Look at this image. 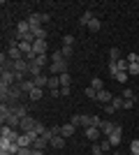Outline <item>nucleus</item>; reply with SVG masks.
<instances>
[{"mask_svg": "<svg viewBox=\"0 0 139 155\" xmlns=\"http://www.w3.org/2000/svg\"><path fill=\"white\" fill-rule=\"evenodd\" d=\"M7 58L14 60V63L23 58V51L19 49V39H12V42H9V49H7Z\"/></svg>", "mask_w": 139, "mask_h": 155, "instance_id": "obj_1", "label": "nucleus"}, {"mask_svg": "<svg viewBox=\"0 0 139 155\" xmlns=\"http://www.w3.org/2000/svg\"><path fill=\"white\" fill-rule=\"evenodd\" d=\"M107 139H109V143H111V146H118L121 141H123V127H121L118 123H116V127H114V132L109 137H107Z\"/></svg>", "mask_w": 139, "mask_h": 155, "instance_id": "obj_2", "label": "nucleus"}, {"mask_svg": "<svg viewBox=\"0 0 139 155\" xmlns=\"http://www.w3.org/2000/svg\"><path fill=\"white\" fill-rule=\"evenodd\" d=\"M33 53H35V56H44V53H49L46 39H35V42H33Z\"/></svg>", "mask_w": 139, "mask_h": 155, "instance_id": "obj_3", "label": "nucleus"}, {"mask_svg": "<svg viewBox=\"0 0 139 155\" xmlns=\"http://www.w3.org/2000/svg\"><path fill=\"white\" fill-rule=\"evenodd\" d=\"M28 67H30V63H28L26 58H21V60H16V63H14L12 72H16V74H26V77H28Z\"/></svg>", "mask_w": 139, "mask_h": 155, "instance_id": "obj_4", "label": "nucleus"}, {"mask_svg": "<svg viewBox=\"0 0 139 155\" xmlns=\"http://www.w3.org/2000/svg\"><path fill=\"white\" fill-rule=\"evenodd\" d=\"M84 132H86V139H88V141H93V143H98V141H100V137H102L100 127H86Z\"/></svg>", "mask_w": 139, "mask_h": 155, "instance_id": "obj_5", "label": "nucleus"}, {"mask_svg": "<svg viewBox=\"0 0 139 155\" xmlns=\"http://www.w3.org/2000/svg\"><path fill=\"white\" fill-rule=\"evenodd\" d=\"M0 84H7V86H16V74L12 70H5L2 77H0Z\"/></svg>", "mask_w": 139, "mask_h": 155, "instance_id": "obj_6", "label": "nucleus"}, {"mask_svg": "<svg viewBox=\"0 0 139 155\" xmlns=\"http://www.w3.org/2000/svg\"><path fill=\"white\" fill-rule=\"evenodd\" d=\"M111 100H114V95L107 91V88H104V91H100L98 97H95V102H98V104H111Z\"/></svg>", "mask_w": 139, "mask_h": 155, "instance_id": "obj_7", "label": "nucleus"}, {"mask_svg": "<svg viewBox=\"0 0 139 155\" xmlns=\"http://www.w3.org/2000/svg\"><path fill=\"white\" fill-rule=\"evenodd\" d=\"M35 125H37L35 118H30V116L21 118V132H30V130H35Z\"/></svg>", "mask_w": 139, "mask_h": 155, "instance_id": "obj_8", "label": "nucleus"}, {"mask_svg": "<svg viewBox=\"0 0 139 155\" xmlns=\"http://www.w3.org/2000/svg\"><path fill=\"white\" fill-rule=\"evenodd\" d=\"M114 127H116V123H111V120H102V125H100V132H102V137H109L114 132Z\"/></svg>", "mask_w": 139, "mask_h": 155, "instance_id": "obj_9", "label": "nucleus"}, {"mask_svg": "<svg viewBox=\"0 0 139 155\" xmlns=\"http://www.w3.org/2000/svg\"><path fill=\"white\" fill-rule=\"evenodd\" d=\"M93 19H95V14H93V9H86V12H84V14L79 16V26H86V28H88V23H91Z\"/></svg>", "mask_w": 139, "mask_h": 155, "instance_id": "obj_10", "label": "nucleus"}, {"mask_svg": "<svg viewBox=\"0 0 139 155\" xmlns=\"http://www.w3.org/2000/svg\"><path fill=\"white\" fill-rule=\"evenodd\" d=\"M49 146H51V143L46 141L44 137H37V139H35V141H33V150H46V148H49Z\"/></svg>", "mask_w": 139, "mask_h": 155, "instance_id": "obj_11", "label": "nucleus"}, {"mask_svg": "<svg viewBox=\"0 0 139 155\" xmlns=\"http://www.w3.org/2000/svg\"><path fill=\"white\" fill-rule=\"evenodd\" d=\"M74 132H77V127H74L72 123H65V125H60V137H74Z\"/></svg>", "mask_w": 139, "mask_h": 155, "instance_id": "obj_12", "label": "nucleus"}, {"mask_svg": "<svg viewBox=\"0 0 139 155\" xmlns=\"http://www.w3.org/2000/svg\"><path fill=\"white\" fill-rule=\"evenodd\" d=\"M28 23H30V28H40L42 26V14H37V12L28 14Z\"/></svg>", "mask_w": 139, "mask_h": 155, "instance_id": "obj_13", "label": "nucleus"}, {"mask_svg": "<svg viewBox=\"0 0 139 155\" xmlns=\"http://www.w3.org/2000/svg\"><path fill=\"white\" fill-rule=\"evenodd\" d=\"M19 88H21V93H23V95H30V93L35 91V84H33V79H26L23 84H19Z\"/></svg>", "mask_w": 139, "mask_h": 155, "instance_id": "obj_14", "label": "nucleus"}, {"mask_svg": "<svg viewBox=\"0 0 139 155\" xmlns=\"http://www.w3.org/2000/svg\"><path fill=\"white\" fill-rule=\"evenodd\" d=\"M35 88H49V74H40L37 79H33Z\"/></svg>", "mask_w": 139, "mask_h": 155, "instance_id": "obj_15", "label": "nucleus"}, {"mask_svg": "<svg viewBox=\"0 0 139 155\" xmlns=\"http://www.w3.org/2000/svg\"><path fill=\"white\" fill-rule=\"evenodd\" d=\"M40 74H44L42 67H40V65H35V63H30V67H28V77H30V79H37Z\"/></svg>", "mask_w": 139, "mask_h": 155, "instance_id": "obj_16", "label": "nucleus"}, {"mask_svg": "<svg viewBox=\"0 0 139 155\" xmlns=\"http://www.w3.org/2000/svg\"><path fill=\"white\" fill-rule=\"evenodd\" d=\"M51 148H56V150H60V148H65V137H60V134H56L51 139Z\"/></svg>", "mask_w": 139, "mask_h": 155, "instance_id": "obj_17", "label": "nucleus"}, {"mask_svg": "<svg viewBox=\"0 0 139 155\" xmlns=\"http://www.w3.org/2000/svg\"><path fill=\"white\" fill-rule=\"evenodd\" d=\"M12 111H14L19 118H26V116H28V107H26V104H14Z\"/></svg>", "mask_w": 139, "mask_h": 155, "instance_id": "obj_18", "label": "nucleus"}, {"mask_svg": "<svg viewBox=\"0 0 139 155\" xmlns=\"http://www.w3.org/2000/svg\"><path fill=\"white\" fill-rule=\"evenodd\" d=\"M58 79H60V88H70V84H72V77H70V72H63Z\"/></svg>", "mask_w": 139, "mask_h": 155, "instance_id": "obj_19", "label": "nucleus"}, {"mask_svg": "<svg viewBox=\"0 0 139 155\" xmlns=\"http://www.w3.org/2000/svg\"><path fill=\"white\" fill-rule=\"evenodd\" d=\"M19 49L23 51V58H26L28 53L33 51V44H30V42H26V39H19Z\"/></svg>", "mask_w": 139, "mask_h": 155, "instance_id": "obj_20", "label": "nucleus"}, {"mask_svg": "<svg viewBox=\"0 0 139 155\" xmlns=\"http://www.w3.org/2000/svg\"><path fill=\"white\" fill-rule=\"evenodd\" d=\"M30 32H33V37H35V39H46V28H44V26H40V28H33Z\"/></svg>", "mask_w": 139, "mask_h": 155, "instance_id": "obj_21", "label": "nucleus"}, {"mask_svg": "<svg viewBox=\"0 0 139 155\" xmlns=\"http://www.w3.org/2000/svg\"><path fill=\"white\" fill-rule=\"evenodd\" d=\"M91 88H95V91H104V81H102V79H100V77H93L91 79Z\"/></svg>", "mask_w": 139, "mask_h": 155, "instance_id": "obj_22", "label": "nucleus"}, {"mask_svg": "<svg viewBox=\"0 0 139 155\" xmlns=\"http://www.w3.org/2000/svg\"><path fill=\"white\" fill-rule=\"evenodd\" d=\"M121 58H123V56H121V49L118 46H111V49H109V60L116 63V60H121Z\"/></svg>", "mask_w": 139, "mask_h": 155, "instance_id": "obj_23", "label": "nucleus"}, {"mask_svg": "<svg viewBox=\"0 0 139 155\" xmlns=\"http://www.w3.org/2000/svg\"><path fill=\"white\" fill-rule=\"evenodd\" d=\"M44 97V88H35L30 95H28V100H33V102H37V100H42Z\"/></svg>", "mask_w": 139, "mask_h": 155, "instance_id": "obj_24", "label": "nucleus"}, {"mask_svg": "<svg viewBox=\"0 0 139 155\" xmlns=\"http://www.w3.org/2000/svg\"><path fill=\"white\" fill-rule=\"evenodd\" d=\"M60 53H63V58L70 60L74 56V46H60Z\"/></svg>", "mask_w": 139, "mask_h": 155, "instance_id": "obj_25", "label": "nucleus"}, {"mask_svg": "<svg viewBox=\"0 0 139 155\" xmlns=\"http://www.w3.org/2000/svg\"><path fill=\"white\" fill-rule=\"evenodd\" d=\"M60 88V79L58 77H49V91H58Z\"/></svg>", "mask_w": 139, "mask_h": 155, "instance_id": "obj_26", "label": "nucleus"}, {"mask_svg": "<svg viewBox=\"0 0 139 155\" xmlns=\"http://www.w3.org/2000/svg\"><path fill=\"white\" fill-rule=\"evenodd\" d=\"M127 74L137 79V77H139V63H130V67H127Z\"/></svg>", "mask_w": 139, "mask_h": 155, "instance_id": "obj_27", "label": "nucleus"}, {"mask_svg": "<svg viewBox=\"0 0 139 155\" xmlns=\"http://www.w3.org/2000/svg\"><path fill=\"white\" fill-rule=\"evenodd\" d=\"M116 67H118V72H127V67H130L127 58H121V60H116Z\"/></svg>", "mask_w": 139, "mask_h": 155, "instance_id": "obj_28", "label": "nucleus"}, {"mask_svg": "<svg viewBox=\"0 0 139 155\" xmlns=\"http://www.w3.org/2000/svg\"><path fill=\"white\" fill-rule=\"evenodd\" d=\"M100 148H102V150H104V153H111V148H114V146H111V143H109V139H100Z\"/></svg>", "mask_w": 139, "mask_h": 155, "instance_id": "obj_29", "label": "nucleus"}, {"mask_svg": "<svg viewBox=\"0 0 139 155\" xmlns=\"http://www.w3.org/2000/svg\"><path fill=\"white\" fill-rule=\"evenodd\" d=\"M100 28H102V26H100V19H98V16H95V19H93L91 23H88V30H91V32H98Z\"/></svg>", "mask_w": 139, "mask_h": 155, "instance_id": "obj_30", "label": "nucleus"}, {"mask_svg": "<svg viewBox=\"0 0 139 155\" xmlns=\"http://www.w3.org/2000/svg\"><path fill=\"white\" fill-rule=\"evenodd\" d=\"M123 102H125L123 97H114V100H111V107H114L116 111H118V109H123Z\"/></svg>", "mask_w": 139, "mask_h": 155, "instance_id": "obj_31", "label": "nucleus"}, {"mask_svg": "<svg viewBox=\"0 0 139 155\" xmlns=\"http://www.w3.org/2000/svg\"><path fill=\"white\" fill-rule=\"evenodd\" d=\"M114 79H116L118 84H125L127 79H130V74H127V72H118V74H116V77H114Z\"/></svg>", "mask_w": 139, "mask_h": 155, "instance_id": "obj_32", "label": "nucleus"}, {"mask_svg": "<svg viewBox=\"0 0 139 155\" xmlns=\"http://www.w3.org/2000/svg\"><path fill=\"white\" fill-rule=\"evenodd\" d=\"M46 130H49V127H46V125L44 123H40V120H37V125H35V132H37V134H44V132H46Z\"/></svg>", "mask_w": 139, "mask_h": 155, "instance_id": "obj_33", "label": "nucleus"}, {"mask_svg": "<svg viewBox=\"0 0 139 155\" xmlns=\"http://www.w3.org/2000/svg\"><path fill=\"white\" fill-rule=\"evenodd\" d=\"M91 155H107L104 150L100 148V143H93V148H91Z\"/></svg>", "mask_w": 139, "mask_h": 155, "instance_id": "obj_34", "label": "nucleus"}, {"mask_svg": "<svg viewBox=\"0 0 139 155\" xmlns=\"http://www.w3.org/2000/svg\"><path fill=\"white\" fill-rule=\"evenodd\" d=\"M130 150H132V155H139V139H132V143H130Z\"/></svg>", "mask_w": 139, "mask_h": 155, "instance_id": "obj_35", "label": "nucleus"}, {"mask_svg": "<svg viewBox=\"0 0 139 155\" xmlns=\"http://www.w3.org/2000/svg\"><path fill=\"white\" fill-rule=\"evenodd\" d=\"M72 44H74L72 35H63V46H72Z\"/></svg>", "mask_w": 139, "mask_h": 155, "instance_id": "obj_36", "label": "nucleus"}, {"mask_svg": "<svg viewBox=\"0 0 139 155\" xmlns=\"http://www.w3.org/2000/svg\"><path fill=\"white\" fill-rule=\"evenodd\" d=\"M84 93H86V97H91V100H95V97H98V91H95V88H91V86H88Z\"/></svg>", "mask_w": 139, "mask_h": 155, "instance_id": "obj_37", "label": "nucleus"}, {"mask_svg": "<svg viewBox=\"0 0 139 155\" xmlns=\"http://www.w3.org/2000/svg\"><path fill=\"white\" fill-rule=\"evenodd\" d=\"M109 74H111V77H116V74H118V67H116V63H114V60H109Z\"/></svg>", "mask_w": 139, "mask_h": 155, "instance_id": "obj_38", "label": "nucleus"}, {"mask_svg": "<svg viewBox=\"0 0 139 155\" xmlns=\"http://www.w3.org/2000/svg\"><path fill=\"white\" fill-rule=\"evenodd\" d=\"M134 97V91L132 88H125V91H123V100H132Z\"/></svg>", "mask_w": 139, "mask_h": 155, "instance_id": "obj_39", "label": "nucleus"}, {"mask_svg": "<svg viewBox=\"0 0 139 155\" xmlns=\"http://www.w3.org/2000/svg\"><path fill=\"white\" fill-rule=\"evenodd\" d=\"M56 60H65V58H63V53H60V49L51 53V63H56Z\"/></svg>", "mask_w": 139, "mask_h": 155, "instance_id": "obj_40", "label": "nucleus"}, {"mask_svg": "<svg viewBox=\"0 0 139 155\" xmlns=\"http://www.w3.org/2000/svg\"><path fill=\"white\" fill-rule=\"evenodd\" d=\"M16 155H33V148H19Z\"/></svg>", "mask_w": 139, "mask_h": 155, "instance_id": "obj_41", "label": "nucleus"}, {"mask_svg": "<svg viewBox=\"0 0 139 155\" xmlns=\"http://www.w3.org/2000/svg\"><path fill=\"white\" fill-rule=\"evenodd\" d=\"M49 21H51V14H49V12H42V23H49Z\"/></svg>", "mask_w": 139, "mask_h": 155, "instance_id": "obj_42", "label": "nucleus"}, {"mask_svg": "<svg viewBox=\"0 0 139 155\" xmlns=\"http://www.w3.org/2000/svg\"><path fill=\"white\" fill-rule=\"evenodd\" d=\"M104 114H109V116H111V114H116V109H114L111 104H104Z\"/></svg>", "mask_w": 139, "mask_h": 155, "instance_id": "obj_43", "label": "nucleus"}, {"mask_svg": "<svg viewBox=\"0 0 139 155\" xmlns=\"http://www.w3.org/2000/svg\"><path fill=\"white\" fill-rule=\"evenodd\" d=\"M132 107H134L132 100H125V102H123V109H132Z\"/></svg>", "mask_w": 139, "mask_h": 155, "instance_id": "obj_44", "label": "nucleus"}, {"mask_svg": "<svg viewBox=\"0 0 139 155\" xmlns=\"http://www.w3.org/2000/svg\"><path fill=\"white\" fill-rule=\"evenodd\" d=\"M127 63H137V53H130V56H127Z\"/></svg>", "mask_w": 139, "mask_h": 155, "instance_id": "obj_45", "label": "nucleus"}, {"mask_svg": "<svg viewBox=\"0 0 139 155\" xmlns=\"http://www.w3.org/2000/svg\"><path fill=\"white\" fill-rule=\"evenodd\" d=\"M49 95H51V97H60V88H58V91H49Z\"/></svg>", "mask_w": 139, "mask_h": 155, "instance_id": "obj_46", "label": "nucleus"}, {"mask_svg": "<svg viewBox=\"0 0 139 155\" xmlns=\"http://www.w3.org/2000/svg\"><path fill=\"white\" fill-rule=\"evenodd\" d=\"M33 155H44V150H33Z\"/></svg>", "mask_w": 139, "mask_h": 155, "instance_id": "obj_47", "label": "nucleus"}, {"mask_svg": "<svg viewBox=\"0 0 139 155\" xmlns=\"http://www.w3.org/2000/svg\"><path fill=\"white\" fill-rule=\"evenodd\" d=\"M0 155H12V153H9V150H0Z\"/></svg>", "mask_w": 139, "mask_h": 155, "instance_id": "obj_48", "label": "nucleus"}, {"mask_svg": "<svg viewBox=\"0 0 139 155\" xmlns=\"http://www.w3.org/2000/svg\"><path fill=\"white\" fill-rule=\"evenodd\" d=\"M137 63H139V53H137Z\"/></svg>", "mask_w": 139, "mask_h": 155, "instance_id": "obj_49", "label": "nucleus"}, {"mask_svg": "<svg viewBox=\"0 0 139 155\" xmlns=\"http://www.w3.org/2000/svg\"><path fill=\"white\" fill-rule=\"evenodd\" d=\"M107 155H111V153H107Z\"/></svg>", "mask_w": 139, "mask_h": 155, "instance_id": "obj_50", "label": "nucleus"}, {"mask_svg": "<svg viewBox=\"0 0 139 155\" xmlns=\"http://www.w3.org/2000/svg\"><path fill=\"white\" fill-rule=\"evenodd\" d=\"M137 81H139V77H137Z\"/></svg>", "mask_w": 139, "mask_h": 155, "instance_id": "obj_51", "label": "nucleus"}]
</instances>
